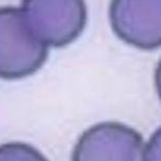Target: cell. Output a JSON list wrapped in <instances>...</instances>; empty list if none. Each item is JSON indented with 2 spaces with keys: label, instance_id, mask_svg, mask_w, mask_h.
Wrapping results in <instances>:
<instances>
[{
  "label": "cell",
  "instance_id": "7a4b0ae2",
  "mask_svg": "<svg viewBox=\"0 0 161 161\" xmlns=\"http://www.w3.org/2000/svg\"><path fill=\"white\" fill-rule=\"evenodd\" d=\"M21 10L33 33L47 47L72 43L86 24V7L80 0L25 1Z\"/></svg>",
  "mask_w": 161,
  "mask_h": 161
},
{
  "label": "cell",
  "instance_id": "5b68a950",
  "mask_svg": "<svg viewBox=\"0 0 161 161\" xmlns=\"http://www.w3.org/2000/svg\"><path fill=\"white\" fill-rule=\"evenodd\" d=\"M0 161H47V159L28 144L8 143L0 147Z\"/></svg>",
  "mask_w": 161,
  "mask_h": 161
},
{
  "label": "cell",
  "instance_id": "8992f818",
  "mask_svg": "<svg viewBox=\"0 0 161 161\" xmlns=\"http://www.w3.org/2000/svg\"><path fill=\"white\" fill-rule=\"evenodd\" d=\"M160 130L153 136L148 144L143 150V161H155V158L160 157Z\"/></svg>",
  "mask_w": 161,
  "mask_h": 161
},
{
  "label": "cell",
  "instance_id": "3957f363",
  "mask_svg": "<svg viewBox=\"0 0 161 161\" xmlns=\"http://www.w3.org/2000/svg\"><path fill=\"white\" fill-rule=\"evenodd\" d=\"M143 150L137 130L119 122H101L81 135L72 161H143Z\"/></svg>",
  "mask_w": 161,
  "mask_h": 161
},
{
  "label": "cell",
  "instance_id": "6da1fadb",
  "mask_svg": "<svg viewBox=\"0 0 161 161\" xmlns=\"http://www.w3.org/2000/svg\"><path fill=\"white\" fill-rule=\"evenodd\" d=\"M47 47L33 33L21 8H0V77L15 79L38 71Z\"/></svg>",
  "mask_w": 161,
  "mask_h": 161
},
{
  "label": "cell",
  "instance_id": "277c9868",
  "mask_svg": "<svg viewBox=\"0 0 161 161\" xmlns=\"http://www.w3.org/2000/svg\"><path fill=\"white\" fill-rule=\"evenodd\" d=\"M110 20L115 34L126 43L142 50L160 47V0H116L111 3Z\"/></svg>",
  "mask_w": 161,
  "mask_h": 161
}]
</instances>
